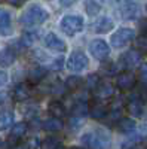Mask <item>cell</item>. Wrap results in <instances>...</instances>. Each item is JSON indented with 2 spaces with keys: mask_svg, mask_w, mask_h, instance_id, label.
Wrapping results in <instances>:
<instances>
[{
  "mask_svg": "<svg viewBox=\"0 0 147 149\" xmlns=\"http://www.w3.org/2000/svg\"><path fill=\"white\" fill-rule=\"evenodd\" d=\"M49 19V12L39 5H31L21 14L19 24L22 27H37Z\"/></svg>",
  "mask_w": 147,
  "mask_h": 149,
  "instance_id": "obj_1",
  "label": "cell"
},
{
  "mask_svg": "<svg viewBox=\"0 0 147 149\" xmlns=\"http://www.w3.org/2000/svg\"><path fill=\"white\" fill-rule=\"evenodd\" d=\"M80 142L88 149H108L110 143H112V139H110V134L107 130L97 128L94 131L85 133L80 137Z\"/></svg>",
  "mask_w": 147,
  "mask_h": 149,
  "instance_id": "obj_2",
  "label": "cell"
},
{
  "mask_svg": "<svg viewBox=\"0 0 147 149\" xmlns=\"http://www.w3.org/2000/svg\"><path fill=\"white\" fill-rule=\"evenodd\" d=\"M85 21L80 15H66L59 21V27L67 36H75L83 30Z\"/></svg>",
  "mask_w": 147,
  "mask_h": 149,
  "instance_id": "obj_3",
  "label": "cell"
},
{
  "mask_svg": "<svg viewBox=\"0 0 147 149\" xmlns=\"http://www.w3.org/2000/svg\"><path fill=\"white\" fill-rule=\"evenodd\" d=\"M134 37H135V31H134L132 29H129V27H120V29H117L112 34V37H110V43H112L113 48L120 49V48L126 46L129 42H132Z\"/></svg>",
  "mask_w": 147,
  "mask_h": 149,
  "instance_id": "obj_4",
  "label": "cell"
},
{
  "mask_svg": "<svg viewBox=\"0 0 147 149\" xmlns=\"http://www.w3.org/2000/svg\"><path fill=\"white\" fill-rule=\"evenodd\" d=\"M89 52L91 55L98 60V61H106L110 57V46L107 45V42L104 39H94L89 42Z\"/></svg>",
  "mask_w": 147,
  "mask_h": 149,
  "instance_id": "obj_5",
  "label": "cell"
},
{
  "mask_svg": "<svg viewBox=\"0 0 147 149\" xmlns=\"http://www.w3.org/2000/svg\"><path fill=\"white\" fill-rule=\"evenodd\" d=\"M88 64H89V58L82 51H75L66 61V67L70 72H82L88 67Z\"/></svg>",
  "mask_w": 147,
  "mask_h": 149,
  "instance_id": "obj_6",
  "label": "cell"
},
{
  "mask_svg": "<svg viewBox=\"0 0 147 149\" xmlns=\"http://www.w3.org/2000/svg\"><path fill=\"white\" fill-rule=\"evenodd\" d=\"M141 63V54L137 52L135 49H131V51H126L124 55L119 58V64L117 69H124V72H131L134 67H137Z\"/></svg>",
  "mask_w": 147,
  "mask_h": 149,
  "instance_id": "obj_7",
  "label": "cell"
},
{
  "mask_svg": "<svg viewBox=\"0 0 147 149\" xmlns=\"http://www.w3.org/2000/svg\"><path fill=\"white\" fill-rule=\"evenodd\" d=\"M27 130H28V124L27 122H17V124H14L10 133H9V137H8V145L10 148L19 145L22 137L26 136Z\"/></svg>",
  "mask_w": 147,
  "mask_h": 149,
  "instance_id": "obj_8",
  "label": "cell"
},
{
  "mask_svg": "<svg viewBox=\"0 0 147 149\" xmlns=\"http://www.w3.org/2000/svg\"><path fill=\"white\" fill-rule=\"evenodd\" d=\"M31 97H33V88L27 82H19L14 86V90H12V98L18 103L27 102Z\"/></svg>",
  "mask_w": 147,
  "mask_h": 149,
  "instance_id": "obj_9",
  "label": "cell"
},
{
  "mask_svg": "<svg viewBox=\"0 0 147 149\" xmlns=\"http://www.w3.org/2000/svg\"><path fill=\"white\" fill-rule=\"evenodd\" d=\"M70 115L77 119H82L86 115H89V100H86L85 97L76 98L70 106Z\"/></svg>",
  "mask_w": 147,
  "mask_h": 149,
  "instance_id": "obj_10",
  "label": "cell"
},
{
  "mask_svg": "<svg viewBox=\"0 0 147 149\" xmlns=\"http://www.w3.org/2000/svg\"><path fill=\"white\" fill-rule=\"evenodd\" d=\"M137 84V76L132 72H120L116 76V86L120 91H129Z\"/></svg>",
  "mask_w": 147,
  "mask_h": 149,
  "instance_id": "obj_11",
  "label": "cell"
},
{
  "mask_svg": "<svg viewBox=\"0 0 147 149\" xmlns=\"http://www.w3.org/2000/svg\"><path fill=\"white\" fill-rule=\"evenodd\" d=\"M43 45L51 49V51H55V52H66L67 51V43L61 39V37H58L55 33H48L45 37H43Z\"/></svg>",
  "mask_w": 147,
  "mask_h": 149,
  "instance_id": "obj_12",
  "label": "cell"
},
{
  "mask_svg": "<svg viewBox=\"0 0 147 149\" xmlns=\"http://www.w3.org/2000/svg\"><path fill=\"white\" fill-rule=\"evenodd\" d=\"M108 113V103L103 100H95L94 103H89V115L94 119H104Z\"/></svg>",
  "mask_w": 147,
  "mask_h": 149,
  "instance_id": "obj_13",
  "label": "cell"
},
{
  "mask_svg": "<svg viewBox=\"0 0 147 149\" xmlns=\"http://www.w3.org/2000/svg\"><path fill=\"white\" fill-rule=\"evenodd\" d=\"M94 95L97 97V100L107 102L108 98H112V97L115 95V86L110 84V82H107V81H101L100 85L95 88Z\"/></svg>",
  "mask_w": 147,
  "mask_h": 149,
  "instance_id": "obj_14",
  "label": "cell"
},
{
  "mask_svg": "<svg viewBox=\"0 0 147 149\" xmlns=\"http://www.w3.org/2000/svg\"><path fill=\"white\" fill-rule=\"evenodd\" d=\"M125 109L128 110V113H131L134 118H141L144 113V104H143V98L140 95H134L131 97Z\"/></svg>",
  "mask_w": 147,
  "mask_h": 149,
  "instance_id": "obj_15",
  "label": "cell"
},
{
  "mask_svg": "<svg viewBox=\"0 0 147 149\" xmlns=\"http://www.w3.org/2000/svg\"><path fill=\"white\" fill-rule=\"evenodd\" d=\"M120 15L124 19H137L141 15V8L137 3L126 2L120 8Z\"/></svg>",
  "mask_w": 147,
  "mask_h": 149,
  "instance_id": "obj_16",
  "label": "cell"
},
{
  "mask_svg": "<svg viewBox=\"0 0 147 149\" xmlns=\"http://www.w3.org/2000/svg\"><path fill=\"white\" fill-rule=\"evenodd\" d=\"M112 29H115V21L110 18V17H101V18H98L94 22V26H92V30L95 33H100V34L108 33Z\"/></svg>",
  "mask_w": 147,
  "mask_h": 149,
  "instance_id": "obj_17",
  "label": "cell"
},
{
  "mask_svg": "<svg viewBox=\"0 0 147 149\" xmlns=\"http://www.w3.org/2000/svg\"><path fill=\"white\" fill-rule=\"evenodd\" d=\"M17 51L14 48H3L0 49V67H9L15 63Z\"/></svg>",
  "mask_w": 147,
  "mask_h": 149,
  "instance_id": "obj_18",
  "label": "cell"
},
{
  "mask_svg": "<svg viewBox=\"0 0 147 149\" xmlns=\"http://www.w3.org/2000/svg\"><path fill=\"white\" fill-rule=\"evenodd\" d=\"M0 33L3 36L12 33V18L6 9H0Z\"/></svg>",
  "mask_w": 147,
  "mask_h": 149,
  "instance_id": "obj_19",
  "label": "cell"
},
{
  "mask_svg": "<svg viewBox=\"0 0 147 149\" xmlns=\"http://www.w3.org/2000/svg\"><path fill=\"white\" fill-rule=\"evenodd\" d=\"M116 127L120 133H124V134H132V131H135V128H137V124L132 118L124 116L116 122Z\"/></svg>",
  "mask_w": 147,
  "mask_h": 149,
  "instance_id": "obj_20",
  "label": "cell"
},
{
  "mask_svg": "<svg viewBox=\"0 0 147 149\" xmlns=\"http://www.w3.org/2000/svg\"><path fill=\"white\" fill-rule=\"evenodd\" d=\"M48 74V69L43 66H34L33 69H30L28 72V82L30 84H39L45 79V76Z\"/></svg>",
  "mask_w": 147,
  "mask_h": 149,
  "instance_id": "obj_21",
  "label": "cell"
},
{
  "mask_svg": "<svg viewBox=\"0 0 147 149\" xmlns=\"http://www.w3.org/2000/svg\"><path fill=\"white\" fill-rule=\"evenodd\" d=\"M42 128L48 133H58L64 128V122H63V119L48 118V119L42 121Z\"/></svg>",
  "mask_w": 147,
  "mask_h": 149,
  "instance_id": "obj_22",
  "label": "cell"
},
{
  "mask_svg": "<svg viewBox=\"0 0 147 149\" xmlns=\"http://www.w3.org/2000/svg\"><path fill=\"white\" fill-rule=\"evenodd\" d=\"M48 112L51 118H57V119H63V116H66V107L59 100H52L48 104Z\"/></svg>",
  "mask_w": 147,
  "mask_h": 149,
  "instance_id": "obj_23",
  "label": "cell"
},
{
  "mask_svg": "<svg viewBox=\"0 0 147 149\" xmlns=\"http://www.w3.org/2000/svg\"><path fill=\"white\" fill-rule=\"evenodd\" d=\"M83 82H85V79L82 76H79V74H71V76H68L64 81V88L67 91H77L83 86Z\"/></svg>",
  "mask_w": 147,
  "mask_h": 149,
  "instance_id": "obj_24",
  "label": "cell"
},
{
  "mask_svg": "<svg viewBox=\"0 0 147 149\" xmlns=\"http://www.w3.org/2000/svg\"><path fill=\"white\" fill-rule=\"evenodd\" d=\"M15 115L12 110H3L0 112V131H5L14 125Z\"/></svg>",
  "mask_w": 147,
  "mask_h": 149,
  "instance_id": "obj_25",
  "label": "cell"
},
{
  "mask_svg": "<svg viewBox=\"0 0 147 149\" xmlns=\"http://www.w3.org/2000/svg\"><path fill=\"white\" fill-rule=\"evenodd\" d=\"M37 37H39V31H33V30L24 31L22 36H21V39L18 40V43L22 48H28V46H31L36 40H37Z\"/></svg>",
  "mask_w": 147,
  "mask_h": 149,
  "instance_id": "obj_26",
  "label": "cell"
},
{
  "mask_svg": "<svg viewBox=\"0 0 147 149\" xmlns=\"http://www.w3.org/2000/svg\"><path fill=\"white\" fill-rule=\"evenodd\" d=\"M100 82H101V78H100V74H97V73H91L89 76L85 79V82H83V86L86 88V91L88 93H94L95 91V88L98 85H100Z\"/></svg>",
  "mask_w": 147,
  "mask_h": 149,
  "instance_id": "obj_27",
  "label": "cell"
},
{
  "mask_svg": "<svg viewBox=\"0 0 147 149\" xmlns=\"http://www.w3.org/2000/svg\"><path fill=\"white\" fill-rule=\"evenodd\" d=\"M61 146V140L55 136H49L40 142V149H58Z\"/></svg>",
  "mask_w": 147,
  "mask_h": 149,
  "instance_id": "obj_28",
  "label": "cell"
},
{
  "mask_svg": "<svg viewBox=\"0 0 147 149\" xmlns=\"http://www.w3.org/2000/svg\"><path fill=\"white\" fill-rule=\"evenodd\" d=\"M144 140V137L141 134H132V136H128V139L124 142V149H131V148H137L138 143H141Z\"/></svg>",
  "mask_w": 147,
  "mask_h": 149,
  "instance_id": "obj_29",
  "label": "cell"
},
{
  "mask_svg": "<svg viewBox=\"0 0 147 149\" xmlns=\"http://www.w3.org/2000/svg\"><path fill=\"white\" fill-rule=\"evenodd\" d=\"M85 9H86V14L89 17H97L101 10V6L97 3V0H86L85 3Z\"/></svg>",
  "mask_w": 147,
  "mask_h": 149,
  "instance_id": "obj_30",
  "label": "cell"
},
{
  "mask_svg": "<svg viewBox=\"0 0 147 149\" xmlns=\"http://www.w3.org/2000/svg\"><path fill=\"white\" fill-rule=\"evenodd\" d=\"M135 51L140 54H147V34L143 33L135 39Z\"/></svg>",
  "mask_w": 147,
  "mask_h": 149,
  "instance_id": "obj_31",
  "label": "cell"
},
{
  "mask_svg": "<svg viewBox=\"0 0 147 149\" xmlns=\"http://www.w3.org/2000/svg\"><path fill=\"white\" fill-rule=\"evenodd\" d=\"M117 64H115V63H103V66H101V72L106 74V76H110V74H115V73H117Z\"/></svg>",
  "mask_w": 147,
  "mask_h": 149,
  "instance_id": "obj_32",
  "label": "cell"
},
{
  "mask_svg": "<svg viewBox=\"0 0 147 149\" xmlns=\"http://www.w3.org/2000/svg\"><path fill=\"white\" fill-rule=\"evenodd\" d=\"M64 64H66L64 57H63V55H59V57H57V58L52 61V64L49 66V70H52V72H58V70H61V69L64 67Z\"/></svg>",
  "mask_w": 147,
  "mask_h": 149,
  "instance_id": "obj_33",
  "label": "cell"
},
{
  "mask_svg": "<svg viewBox=\"0 0 147 149\" xmlns=\"http://www.w3.org/2000/svg\"><path fill=\"white\" fill-rule=\"evenodd\" d=\"M140 76H141L143 84H147V63L143 64V67H141V70H140Z\"/></svg>",
  "mask_w": 147,
  "mask_h": 149,
  "instance_id": "obj_34",
  "label": "cell"
},
{
  "mask_svg": "<svg viewBox=\"0 0 147 149\" xmlns=\"http://www.w3.org/2000/svg\"><path fill=\"white\" fill-rule=\"evenodd\" d=\"M6 84H8V73L3 72V70H0V88L5 86Z\"/></svg>",
  "mask_w": 147,
  "mask_h": 149,
  "instance_id": "obj_35",
  "label": "cell"
},
{
  "mask_svg": "<svg viewBox=\"0 0 147 149\" xmlns=\"http://www.w3.org/2000/svg\"><path fill=\"white\" fill-rule=\"evenodd\" d=\"M77 2V0H59V5L64 6V8H68V6H73Z\"/></svg>",
  "mask_w": 147,
  "mask_h": 149,
  "instance_id": "obj_36",
  "label": "cell"
},
{
  "mask_svg": "<svg viewBox=\"0 0 147 149\" xmlns=\"http://www.w3.org/2000/svg\"><path fill=\"white\" fill-rule=\"evenodd\" d=\"M140 27H141L143 33H146V34H147V18H144V19H141V21H140Z\"/></svg>",
  "mask_w": 147,
  "mask_h": 149,
  "instance_id": "obj_37",
  "label": "cell"
},
{
  "mask_svg": "<svg viewBox=\"0 0 147 149\" xmlns=\"http://www.w3.org/2000/svg\"><path fill=\"white\" fill-rule=\"evenodd\" d=\"M101 2H103L104 5H107V6H113V5H117L120 0H101Z\"/></svg>",
  "mask_w": 147,
  "mask_h": 149,
  "instance_id": "obj_38",
  "label": "cell"
},
{
  "mask_svg": "<svg viewBox=\"0 0 147 149\" xmlns=\"http://www.w3.org/2000/svg\"><path fill=\"white\" fill-rule=\"evenodd\" d=\"M6 2L9 3V5H12V6H19L22 2H21V0H6Z\"/></svg>",
  "mask_w": 147,
  "mask_h": 149,
  "instance_id": "obj_39",
  "label": "cell"
},
{
  "mask_svg": "<svg viewBox=\"0 0 147 149\" xmlns=\"http://www.w3.org/2000/svg\"><path fill=\"white\" fill-rule=\"evenodd\" d=\"M5 98H6V94H3V93H0V104H2V103L5 102Z\"/></svg>",
  "mask_w": 147,
  "mask_h": 149,
  "instance_id": "obj_40",
  "label": "cell"
},
{
  "mask_svg": "<svg viewBox=\"0 0 147 149\" xmlns=\"http://www.w3.org/2000/svg\"><path fill=\"white\" fill-rule=\"evenodd\" d=\"M143 98H146V100H147V88L144 90V94H143Z\"/></svg>",
  "mask_w": 147,
  "mask_h": 149,
  "instance_id": "obj_41",
  "label": "cell"
},
{
  "mask_svg": "<svg viewBox=\"0 0 147 149\" xmlns=\"http://www.w3.org/2000/svg\"><path fill=\"white\" fill-rule=\"evenodd\" d=\"M70 149H85V148H80V146H73V148H70Z\"/></svg>",
  "mask_w": 147,
  "mask_h": 149,
  "instance_id": "obj_42",
  "label": "cell"
},
{
  "mask_svg": "<svg viewBox=\"0 0 147 149\" xmlns=\"http://www.w3.org/2000/svg\"><path fill=\"white\" fill-rule=\"evenodd\" d=\"M58 149H64V148H63V146H59V148H58Z\"/></svg>",
  "mask_w": 147,
  "mask_h": 149,
  "instance_id": "obj_43",
  "label": "cell"
},
{
  "mask_svg": "<svg viewBox=\"0 0 147 149\" xmlns=\"http://www.w3.org/2000/svg\"><path fill=\"white\" fill-rule=\"evenodd\" d=\"M0 148H2V140H0Z\"/></svg>",
  "mask_w": 147,
  "mask_h": 149,
  "instance_id": "obj_44",
  "label": "cell"
},
{
  "mask_svg": "<svg viewBox=\"0 0 147 149\" xmlns=\"http://www.w3.org/2000/svg\"><path fill=\"white\" fill-rule=\"evenodd\" d=\"M146 12H147V5H146Z\"/></svg>",
  "mask_w": 147,
  "mask_h": 149,
  "instance_id": "obj_45",
  "label": "cell"
},
{
  "mask_svg": "<svg viewBox=\"0 0 147 149\" xmlns=\"http://www.w3.org/2000/svg\"><path fill=\"white\" fill-rule=\"evenodd\" d=\"M131 149H137V148H131Z\"/></svg>",
  "mask_w": 147,
  "mask_h": 149,
  "instance_id": "obj_46",
  "label": "cell"
},
{
  "mask_svg": "<svg viewBox=\"0 0 147 149\" xmlns=\"http://www.w3.org/2000/svg\"><path fill=\"white\" fill-rule=\"evenodd\" d=\"M21 2H26V0H21Z\"/></svg>",
  "mask_w": 147,
  "mask_h": 149,
  "instance_id": "obj_47",
  "label": "cell"
}]
</instances>
